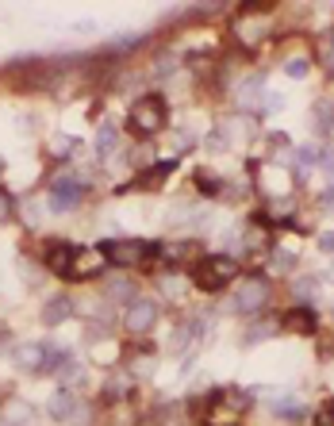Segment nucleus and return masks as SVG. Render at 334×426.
Instances as JSON below:
<instances>
[{"label":"nucleus","instance_id":"14","mask_svg":"<svg viewBox=\"0 0 334 426\" xmlns=\"http://www.w3.org/2000/svg\"><path fill=\"white\" fill-rule=\"evenodd\" d=\"M73 411H77V407H73V392H66V388L54 392V396H51V415H54V419H69Z\"/></svg>","mask_w":334,"mask_h":426},{"label":"nucleus","instance_id":"4","mask_svg":"<svg viewBox=\"0 0 334 426\" xmlns=\"http://www.w3.org/2000/svg\"><path fill=\"white\" fill-rule=\"evenodd\" d=\"M154 323H158V304L154 300H131L123 311V326L131 334H150Z\"/></svg>","mask_w":334,"mask_h":426},{"label":"nucleus","instance_id":"24","mask_svg":"<svg viewBox=\"0 0 334 426\" xmlns=\"http://www.w3.org/2000/svg\"><path fill=\"white\" fill-rule=\"evenodd\" d=\"M319 146H304V150H300V161H304V166H315V161H319Z\"/></svg>","mask_w":334,"mask_h":426},{"label":"nucleus","instance_id":"29","mask_svg":"<svg viewBox=\"0 0 334 426\" xmlns=\"http://www.w3.org/2000/svg\"><path fill=\"white\" fill-rule=\"evenodd\" d=\"M8 215H12V200H8L4 192H0V219H8Z\"/></svg>","mask_w":334,"mask_h":426},{"label":"nucleus","instance_id":"23","mask_svg":"<svg viewBox=\"0 0 334 426\" xmlns=\"http://www.w3.org/2000/svg\"><path fill=\"white\" fill-rule=\"evenodd\" d=\"M196 185H200V192H219V177H211V173H196Z\"/></svg>","mask_w":334,"mask_h":426},{"label":"nucleus","instance_id":"7","mask_svg":"<svg viewBox=\"0 0 334 426\" xmlns=\"http://www.w3.org/2000/svg\"><path fill=\"white\" fill-rule=\"evenodd\" d=\"M81 204V181H73V177H58L51 188V211H69Z\"/></svg>","mask_w":334,"mask_h":426},{"label":"nucleus","instance_id":"6","mask_svg":"<svg viewBox=\"0 0 334 426\" xmlns=\"http://www.w3.org/2000/svg\"><path fill=\"white\" fill-rule=\"evenodd\" d=\"M265 300H269V284L262 277H246L239 284V292H234V307L239 311H262Z\"/></svg>","mask_w":334,"mask_h":426},{"label":"nucleus","instance_id":"31","mask_svg":"<svg viewBox=\"0 0 334 426\" xmlns=\"http://www.w3.org/2000/svg\"><path fill=\"white\" fill-rule=\"evenodd\" d=\"M319 246H323L327 253H334V231H327V234H323V239H319Z\"/></svg>","mask_w":334,"mask_h":426},{"label":"nucleus","instance_id":"9","mask_svg":"<svg viewBox=\"0 0 334 426\" xmlns=\"http://www.w3.org/2000/svg\"><path fill=\"white\" fill-rule=\"evenodd\" d=\"M46 346H39V342H31V346H20L15 350V365L20 368H27V373H43L46 368Z\"/></svg>","mask_w":334,"mask_h":426},{"label":"nucleus","instance_id":"26","mask_svg":"<svg viewBox=\"0 0 334 426\" xmlns=\"http://www.w3.org/2000/svg\"><path fill=\"white\" fill-rule=\"evenodd\" d=\"M73 146H77V142H73L69 135H58V138H54V154H69Z\"/></svg>","mask_w":334,"mask_h":426},{"label":"nucleus","instance_id":"22","mask_svg":"<svg viewBox=\"0 0 334 426\" xmlns=\"http://www.w3.org/2000/svg\"><path fill=\"white\" fill-rule=\"evenodd\" d=\"M284 73H288V77H304V73H307V58H288V62H284Z\"/></svg>","mask_w":334,"mask_h":426},{"label":"nucleus","instance_id":"16","mask_svg":"<svg viewBox=\"0 0 334 426\" xmlns=\"http://www.w3.org/2000/svg\"><path fill=\"white\" fill-rule=\"evenodd\" d=\"M292 265H296V253H288V250H273V269H276V273H288Z\"/></svg>","mask_w":334,"mask_h":426},{"label":"nucleus","instance_id":"18","mask_svg":"<svg viewBox=\"0 0 334 426\" xmlns=\"http://www.w3.org/2000/svg\"><path fill=\"white\" fill-rule=\"evenodd\" d=\"M158 288L166 292V296H177V292L185 288V281H181L177 273H169V277H161V281H158Z\"/></svg>","mask_w":334,"mask_h":426},{"label":"nucleus","instance_id":"20","mask_svg":"<svg viewBox=\"0 0 334 426\" xmlns=\"http://www.w3.org/2000/svg\"><path fill=\"white\" fill-rule=\"evenodd\" d=\"M315 292H319V281H315V277H300L296 281V296L304 300V296H315Z\"/></svg>","mask_w":334,"mask_h":426},{"label":"nucleus","instance_id":"5","mask_svg":"<svg viewBox=\"0 0 334 426\" xmlns=\"http://www.w3.org/2000/svg\"><path fill=\"white\" fill-rule=\"evenodd\" d=\"M104 261H108V258H104V250H85V246H73V258H69L66 277H73V281H85V277L100 273Z\"/></svg>","mask_w":334,"mask_h":426},{"label":"nucleus","instance_id":"15","mask_svg":"<svg viewBox=\"0 0 334 426\" xmlns=\"http://www.w3.org/2000/svg\"><path fill=\"white\" fill-rule=\"evenodd\" d=\"M112 150H116V131H112V127H104L100 135H96V154H100V158H108Z\"/></svg>","mask_w":334,"mask_h":426},{"label":"nucleus","instance_id":"11","mask_svg":"<svg viewBox=\"0 0 334 426\" xmlns=\"http://www.w3.org/2000/svg\"><path fill=\"white\" fill-rule=\"evenodd\" d=\"M69 315H73V300H69V296H51V300L43 304V323H46V326L66 323Z\"/></svg>","mask_w":334,"mask_h":426},{"label":"nucleus","instance_id":"1","mask_svg":"<svg viewBox=\"0 0 334 426\" xmlns=\"http://www.w3.org/2000/svg\"><path fill=\"white\" fill-rule=\"evenodd\" d=\"M234 277H239V265H234L231 258H203V261H196V269H192V281H196L203 292H219L227 281H234Z\"/></svg>","mask_w":334,"mask_h":426},{"label":"nucleus","instance_id":"13","mask_svg":"<svg viewBox=\"0 0 334 426\" xmlns=\"http://www.w3.org/2000/svg\"><path fill=\"white\" fill-rule=\"evenodd\" d=\"M234 35H239V43L254 46L258 39L265 35V23L262 20H239V23H234Z\"/></svg>","mask_w":334,"mask_h":426},{"label":"nucleus","instance_id":"30","mask_svg":"<svg viewBox=\"0 0 334 426\" xmlns=\"http://www.w3.org/2000/svg\"><path fill=\"white\" fill-rule=\"evenodd\" d=\"M150 368H154V361H150V357H138V365H135V373H150Z\"/></svg>","mask_w":334,"mask_h":426},{"label":"nucleus","instance_id":"21","mask_svg":"<svg viewBox=\"0 0 334 426\" xmlns=\"http://www.w3.org/2000/svg\"><path fill=\"white\" fill-rule=\"evenodd\" d=\"M265 338H273V326H254V331L246 334V346H258V342H265Z\"/></svg>","mask_w":334,"mask_h":426},{"label":"nucleus","instance_id":"8","mask_svg":"<svg viewBox=\"0 0 334 426\" xmlns=\"http://www.w3.org/2000/svg\"><path fill=\"white\" fill-rule=\"evenodd\" d=\"M0 419L8 426H35V407H31V399L8 396L4 404H0Z\"/></svg>","mask_w":334,"mask_h":426},{"label":"nucleus","instance_id":"28","mask_svg":"<svg viewBox=\"0 0 334 426\" xmlns=\"http://www.w3.org/2000/svg\"><path fill=\"white\" fill-rule=\"evenodd\" d=\"M23 219H27V223H39V204H23Z\"/></svg>","mask_w":334,"mask_h":426},{"label":"nucleus","instance_id":"12","mask_svg":"<svg viewBox=\"0 0 334 426\" xmlns=\"http://www.w3.org/2000/svg\"><path fill=\"white\" fill-rule=\"evenodd\" d=\"M69 258H73V246L69 242H51V250H46V269H54V273H66Z\"/></svg>","mask_w":334,"mask_h":426},{"label":"nucleus","instance_id":"19","mask_svg":"<svg viewBox=\"0 0 334 426\" xmlns=\"http://www.w3.org/2000/svg\"><path fill=\"white\" fill-rule=\"evenodd\" d=\"M108 296H112V300L135 296V284H131V281H112V284H108Z\"/></svg>","mask_w":334,"mask_h":426},{"label":"nucleus","instance_id":"32","mask_svg":"<svg viewBox=\"0 0 334 426\" xmlns=\"http://www.w3.org/2000/svg\"><path fill=\"white\" fill-rule=\"evenodd\" d=\"M330 277H334V265H330Z\"/></svg>","mask_w":334,"mask_h":426},{"label":"nucleus","instance_id":"10","mask_svg":"<svg viewBox=\"0 0 334 426\" xmlns=\"http://www.w3.org/2000/svg\"><path fill=\"white\" fill-rule=\"evenodd\" d=\"M281 326L292 334H312L315 331V311L312 307H292V311H284Z\"/></svg>","mask_w":334,"mask_h":426},{"label":"nucleus","instance_id":"25","mask_svg":"<svg viewBox=\"0 0 334 426\" xmlns=\"http://www.w3.org/2000/svg\"><path fill=\"white\" fill-rule=\"evenodd\" d=\"M315 426H334V404H327L319 415H315Z\"/></svg>","mask_w":334,"mask_h":426},{"label":"nucleus","instance_id":"27","mask_svg":"<svg viewBox=\"0 0 334 426\" xmlns=\"http://www.w3.org/2000/svg\"><path fill=\"white\" fill-rule=\"evenodd\" d=\"M108 396H112V399L127 396V380H112V384H108Z\"/></svg>","mask_w":334,"mask_h":426},{"label":"nucleus","instance_id":"3","mask_svg":"<svg viewBox=\"0 0 334 426\" xmlns=\"http://www.w3.org/2000/svg\"><path fill=\"white\" fill-rule=\"evenodd\" d=\"M131 131L135 135H154V131L166 127V100L161 96H142V100L131 108Z\"/></svg>","mask_w":334,"mask_h":426},{"label":"nucleus","instance_id":"2","mask_svg":"<svg viewBox=\"0 0 334 426\" xmlns=\"http://www.w3.org/2000/svg\"><path fill=\"white\" fill-rule=\"evenodd\" d=\"M100 250L108 261H116V265H123V269H142L146 261L154 258V246L142 242V239H116V242L100 246Z\"/></svg>","mask_w":334,"mask_h":426},{"label":"nucleus","instance_id":"17","mask_svg":"<svg viewBox=\"0 0 334 426\" xmlns=\"http://www.w3.org/2000/svg\"><path fill=\"white\" fill-rule=\"evenodd\" d=\"M319 58H323V65H327V73H334V31L327 39H323V46H319Z\"/></svg>","mask_w":334,"mask_h":426},{"label":"nucleus","instance_id":"33","mask_svg":"<svg viewBox=\"0 0 334 426\" xmlns=\"http://www.w3.org/2000/svg\"><path fill=\"white\" fill-rule=\"evenodd\" d=\"M330 127H334V123H330Z\"/></svg>","mask_w":334,"mask_h":426}]
</instances>
